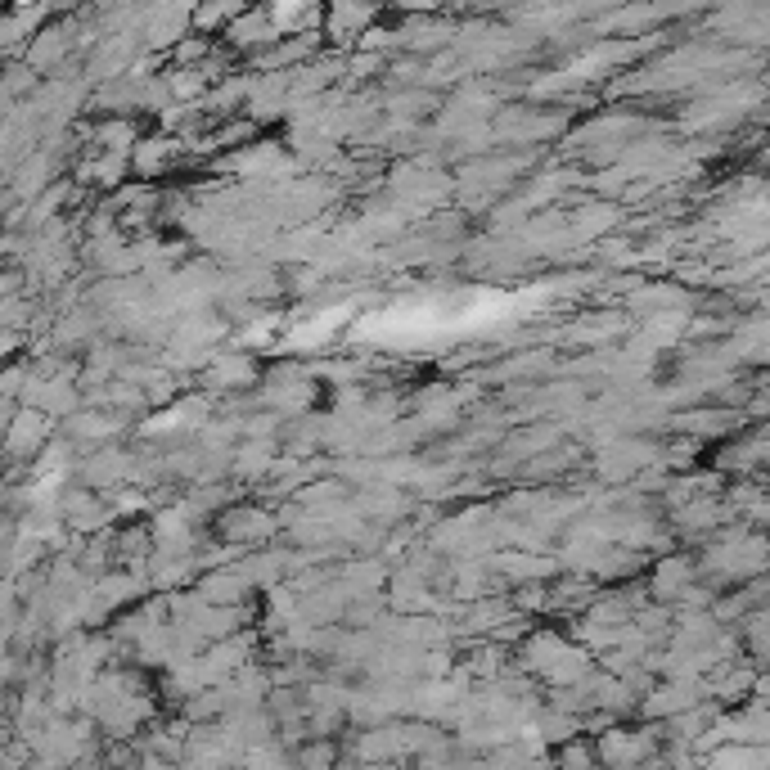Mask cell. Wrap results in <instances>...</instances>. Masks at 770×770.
<instances>
[]
</instances>
